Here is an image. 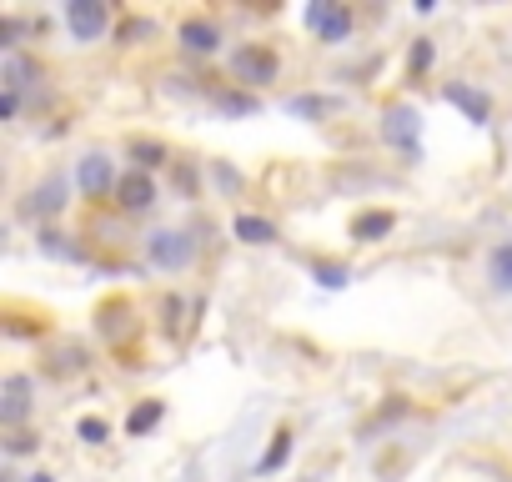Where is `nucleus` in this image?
<instances>
[{
	"mask_svg": "<svg viewBox=\"0 0 512 482\" xmlns=\"http://www.w3.org/2000/svg\"><path fill=\"white\" fill-rule=\"evenodd\" d=\"M31 412V377H6V392H0V422L21 427Z\"/></svg>",
	"mask_w": 512,
	"mask_h": 482,
	"instance_id": "5",
	"label": "nucleus"
},
{
	"mask_svg": "<svg viewBox=\"0 0 512 482\" xmlns=\"http://www.w3.org/2000/svg\"><path fill=\"white\" fill-rule=\"evenodd\" d=\"M81 437H86V442H106V422H101V417H86V422H81Z\"/></svg>",
	"mask_w": 512,
	"mask_h": 482,
	"instance_id": "22",
	"label": "nucleus"
},
{
	"mask_svg": "<svg viewBox=\"0 0 512 482\" xmlns=\"http://www.w3.org/2000/svg\"><path fill=\"white\" fill-rule=\"evenodd\" d=\"M442 101H452L472 126H482L487 116H492V101L482 96V91H472V86H462V81H452V86H442Z\"/></svg>",
	"mask_w": 512,
	"mask_h": 482,
	"instance_id": "6",
	"label": "nucleus"
},
{
	"mask_svg": "<svg viewBox=\"0 0 512 482\" xmlns=\"http://www.w3.org/2000/svg\"><path fill=\"white\" fill-rule=\"evenodd\" d=\"M156 422H161V402H141V407L126 417V432H131V437H146Z\"/></svg>",
	"mask_w": 512,
	"mask_h": 482,
	"instance_id": "15",
	"label": "nucleus"
},
{
	"mask_svg": "<svg viewBox=\"0 0 512 482\" xmlns=\"http://www.w3.org/2000/svg\"><path fill=\"white\" fill-rule=\"evenodd\" d=\"M492 287L497 292H512V241L492 252Z\"/></svg>",
	"mask_w": 512,
	"mask_h": 482,
	"instance_id": "16",
	"label": "nucleus"
},
{
	"mask_svg": "<svg viewBox=\"0 0 512 482\" xmlns=\"http://www.w3.org/2000/svg\"><path fill=\"white\" fill-rule=\"evenodd\" d=\"M216 106H221L226 116H256V96H241V91H226Z\"/></svg>",
	"mask_w": 512,
	"mask_h": 482,
	"instance_id": "18",
	"label": "nucleus"
},
{
	"mask_svg": "<svg viewBox=\"0 0 512 482\" xmlns=\"http://www.w3.org/2000/svg\"><path fill=\"white\" fill-rule=\"evenodd\" d=\"M382 136H387L392 146H407V151L417 156V111H412V106H402V111H387V121H382Z\"/></svg>",
	"mask_w": 512,
	"mask_h": 482,
	"instance_id": "8",
	"label": "nucleus"
},
{
	"mask_svg": "<svg viewBox=\"0 0 512 482\" xmlns=\"http://www.w3.org/2000/svg\"><path fill=\"white\" fill-rule=\"evenodd\" d=\"M146 252H151V262H156L161 272H181V267L196 257V241H191L186 231H156V236L146 241Z\"/></svg>",
	"mask_w": 512,
	"mask_h": 482,
	"instance_id": "1",
	"label": "nucleus"
},
{
	"mask_svg": "<svg viewBox=\"0 0 512 482\" xmlns=\"http://www.w3.org/2000/svg\"><path fill=\"white\" fill-rule=\"evenodd\" d=\"M392 226H397L392 211H372V216H357V221H352V236H357V241H377V236H387Z\"/></svg>",
	"mask_w": 512,
	"mask_h": 482,
	"instance_id": "13",
	"label": "nucleus"
},
{
	"mask_svg": "<svg viewBox=\"0 0 512 482\" xmlns=\"http://www.w3.org/2000/svg\"><path fill=\"white\" fill-rule=\"evenodd\" d=\"M16 111H21V96H16V91H6V96H0V116H6V121H11Z\"/></svg>",
	"mask_w": 512,
	"mask_h": 482,
	"instance_id": "23",
	"label": "nucleus"
},
{
	"mask_svg": "<svg viewBox=\"0 0 512 482\" xmlns=\"http://www.w3.org/2000/svg\"><path fill=\"white\" fill-rule=\"evenodd\" d=\"M0 36H6V46H16V36H21V21H16V16H6V21H0Z\"/></svg>",
	"mask_w": 512,
	"mask_h": 482,
	"instance_id": "24",
	"label": "nucleus"
},
{
	"mask_svg": "<svg viewBox=\"0 0 512 482\" xmlns=\"http://www.w3.org/2000/svg\"><path fill=\"white\" fill-rule=\"evenodd\" d=\"M181 46H186V51H201V56H211V51L221 46V31H216L211 21H186V26H181Z\"/></svg>",
	"mask_w": 512,
	"mask_h": 482,
	"instance_id": "11",
	"label": "nucleus"
},
{
	"mask_svg": "<svg viewBox=\"0 0 512 482\" xmlns=\"http://www.w3.org/2000/svg\"><path fill=\"white\" fill-rule=\"evenodd\" d=\"M432 66V41H417V51H412V76H422Z\"/></svg>",
	"mask_w": 512,
	"mask_h": 482,
	"instance_id": "21",
	"label": "nucleus"
},
{
	"mask_svg": "<svg viewBox=\"0 0 512 482\" xmlns=\"http://www.w3.org/2000/svg\"><path fill=\"white\" fill-rule=\"evenodd\" d=\"M287 457H292V432H277V437H272V447H267V457H262V462H256V472H262V477H267V472H277V467H287Z\"/></svg>",
	"mask_w": 512,
	"mask_h": 482,
	"instance_id": "14",
	"label": "nucleus"
},
{
	"mask_svg": "<svg viewBox=\"0 0 512 482\" xmlns=\"http://www.w3.org/2000/svg\"><path fill=\"white\" fill-rule=\"evenodd\" d=\"M231 66H236V76H241V81H251V86L277 81V56H272L267 46H241Z\"/></svg>",
	"mask_w": 512,
	"mask_h": 482,
	"instance_id": "4",
	"label": "nucleus"
},
{
	"mask_svg": "<svg viewBox=\"0 0 512 482\" xmlns=\"http://www.w3.org/2000/svg\"><path fill=\"white\" fill-rule=\"evenodd\" d=\"M231 231H236L241 241H251V247H272V241H277V226H272L267 216H236Z\"/></svg>",
	"mask_w": 512,
	"mask_h": 482,
	"instance_id": "10",
	"label": "nucleus"
},
{
	"mask_svg": "<svg viewBox=\"0 0 512 482\" xmlns=\"http://www.w3.org/2000/svg\"><path fill=\"white\" fill-rule=\"evenodd\" d=\"M312 277H317L327 292H342V287L352 282V272H347L342 262H317V267H312Z\"/></svg>",
	"mask_w": 512,
	"mask_h": 482,
	"instance_id": "17",
	"label": "nucleus"
},
{
	"mask_svg": "<svg viewBox=\"0 0 512 482\" xmlns=\"http://www.w3.org/2000/svg\"><path fill=\"white\" fill-rule=\"evenodd\" d=\"M66 181H46V191H36V211H61L66 201Z\"/></svg>",
	"mask_w": 512,
	"mask_h": 482,
	"instance_id": "19",
	"label": "nucleus"
},
{
	"mask_svg": "<svg viewBox=\"0 0 512 482\" xmlns=\"http://www.w3.org/2000/svg\"><path fill=\"white\" fill-rule=\"evenodd\" d=\"M26 482H56V477H46V472H36V477H26Z\"/></svg>",
	"mask_w": 512,
	"mask_h": 482,
	"instance_id": "25",
	"label": "nucleus"
},
{
	"mask_svg": "<svg viewBox=\"0 0 512 482\" xmlns=\"http://www.w3.org/2000/svg\"><path fill=\"white\" fill-rule=\"evenodd\" d=\"M36 76H41V71H36V61H26V56H16V51L6 56V91H16V96H21Z\"/></svg>",
	"mask_w": 512,
	"mask_h": 482,
	"instance_id": "12",
	"label": "nucleus"
},
{
	"mask_svg": "<svg viewBox=\"0 0 512 482\" xmlns=\"http://www.w3.org/2000/svg\"><path fill=\"white\" fill-rule=\"evenodd\" d=\"M307 26L322 41H347L352 36V11L337 6V0H312V6H307Z\"/></svg>",
	"mask_w": 512,
	"mask_h": 482,
	"instance_id": "2",
	"label": "nucleus"
},
{
	"mask_svg": "<svg viewBox=\"0 0 512 482\" xmlns=\"http://www.w3.org/2000/svg\"><path fill=\"white\" fill-rule=\"evenodd\" d=\"M106 6H101V0H71V6H66V26L76 31V41H101L106 36Z\"/></svg>",
	"mask_w": 512,
	"mask_h": 482,
	"instance_id": "3",
	"label": "nucleus"
},
{
	"mask_svg": "<svg viewBox=\"0 0 512 482\" xmlns=\"http://www.w3.org/2000/svg\"><path fill=\"white\" fill-rule=\"evenodd\" d=\"M131 156L141 161V171H151V166H161V161H166V146H151V141H136V146H131Z\"/></svg>",
	"mask_w": 512,
	"mask_h": 482,
	"instance_id": "20",
	"label": "nucleus"
},
{
	"mask_svg": "<svg viewBox=\"0 0 512 482\" xmlns=\"http://www.w3.org/2000/svg\"><path fill=\"white\" fill-rule=\"evenodd\" d=\"M116 196H121V206H126V211H146V206L156 201V186H151V176H146V171H126V176H121V186H116Z\"/></svg>",
	"mask_w": 512,
	"mask_h": 482,
	"instance_id": "9",
	"label": "nucleus"
},
{
	"mask_svg": "<svg viewBox=\"0 0 512 482\" xmlns=\"http://www.w3.org/2000/svg\"><path fill=\"white\" fill-rule=\"evenodd\" d=\"M76 186H81L86 196H106V191L121 186V181H116V171H111L106 156H86V161L76 166Z\"/></svg>",
	"mask_w": 512,
	"mask_h": 482,
	"instance_id": "7",
	"label": "nucleus"
}]
</instances>
